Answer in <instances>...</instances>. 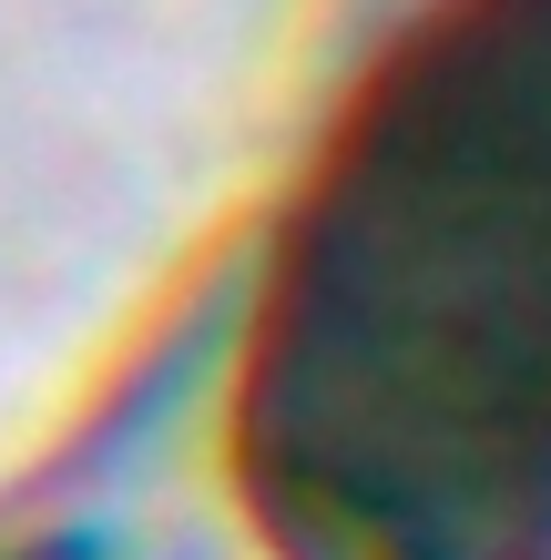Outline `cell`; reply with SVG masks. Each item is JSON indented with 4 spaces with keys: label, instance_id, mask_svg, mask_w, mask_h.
Returning <instances> with one entry per match:
<instances>
[{
    "label": "cell",
    "instance_id": "cell-1",
    "mask_svg": "<svg viewBox=\"0 0 551 560\" xmlns=\"http://www.w3.org/2000/svg\"><path fill=\"white\" fill-rule=\"evenodd\" d=\"M276 560H551V0H439L286 214L236 377Z\"/></svg>",
    "mask_w": 551,
    "mask_h": 560
}]
</instances>
